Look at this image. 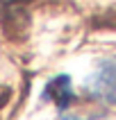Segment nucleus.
Returning a JSON list of instances; mask_svg holds the SVG:
<instances>
[{
	"label": "nucleus",
	"mask_w": 116,
	"mask_h": 120,
	"mask_svg": "<svg viewBox=\"0 0 116 120\" xmlns=\"http://www.w3.org/2000/svg\"><path fill=\"white\" fill-rule=\"evenodd\" d=\"M43 100L55 102L59 109H68V104L75 100L71 79H68L66 75H59V77L50 79V82H48V86H46V91H43Z\"/></svg>",
	"instance_id": "obj_2"
},
{
	"label": "nucleus",
	"mask_w": 116,
	"mask_h": 120,
	"mask_svg": "<svg viewBox=\"0 0 116 120\" xmlns=\"http://www.w3.org/2000/svg\"><path fill=\"white\" fill-rule=\"evenodd\" d=\"M87 93L107 104H116V59L102 61L87 82Z\"/></svg>",
	"instance_id": "obj_1"
}]
</instances>
